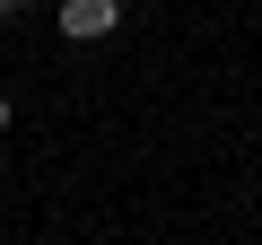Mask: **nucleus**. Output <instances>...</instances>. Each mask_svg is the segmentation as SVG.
<instances>
[{
	"label": "nucleus",
	"instance_id": "obj_1",
	"mask_svg": "<svg viewBox=\"0 0 262 245\" xmlns=\"http://www.w3.org/2000/svg\"><path fill=\"white\" fill-rule=\"evenodd\" d=\"M122 27V0H61V35L70 44H105Z\"/></svg>",
	"mask_w": 262,
	"mask_h": 245
},
{
	"label": "nucleus",
	"instance_id": "obj_2",
	"mask_svg": "<svg viewBox=\"0 0 262 245\" xmlns=\"http://www.w3.org/2000/svg\"><path fill=\"white\" fill-rule=\"evenodd\" d=\"M9 122H18V105H9V96H0V132H9Z\"/></svg>",
	"mask_w": 262,
	"mask_h": 245
},
{
	"label": "nucleus",
	"instance_id": "obj_3",
	"mask_svg": "<svg viewBox=\"0 0 262 245\" xmlns=\"http://www.w3.org/2000/svg\"><path fill=\"white\" fill-rule=\"evenodd\" d=\"M18 9H27V0H0V18H18Z\"/></svg>",
	"mask_w": 262,
	"mask_h": 245
}]
</instances>
